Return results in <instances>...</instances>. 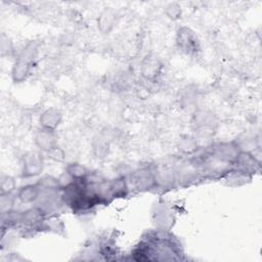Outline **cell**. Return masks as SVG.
<instances>
[{
  "mask_svg": "<svg viewBox=\"0 0 262 262\" xmlns=\"http://www.w3.org/2000/svg\"><path fill=\"white\" fill-rule=\"evenodd\" d=\"M38 48L37 41H30L18 53L11 70V78L14 83H21L28 78L37 58Z\"/></svg>",
  "mask_w": 262,
  "mask_h": 262,
  "instance_id": "1",
  "label": "cell"
},
{
  "mask_svg": "<svg viewBox=\"0 0 262 262\" xmlns=\"http://www.w3.org/2000/svg\"><path fill=\"white\" fill-rule=\"evenodd\" d=\"M176 45L181 52L187 55L198 54L201 50L198 36L191 29L187 27H180L177 30Z\"/></svg>",
  "mask_w": 262,
  "mask_h": 262,
  "instance_id": "2",
  "label": "cell"
},
{
  "mask_svg": "<svg viewBox=\"0 0 262 262\" xmlns=\"http://www.w3.org/2000/svg\"><path fill=\"white\" fill-rule=\"evenodd\" d=\"M21 177L31 178L39 175L44 167L42 154L39 151H28L23 156Z\"/></svg>",
  "mask_w": 262,
  "mask_h": 262,
  "instance_id": "3",
  "label": "cell"
},
{
  "mask_svg": "<svg viewBox=\"0 0 262 262\" xmlns=\"http://www.w3.org/2000/svg\"><path fill=\"white\" fill-rule=\"evenodd\" d=\"M238 154V147L233 142H219L213 144L209 150V156L217 161L231 164L234 163Z\"/></svg>",
  "mask_w": 262,
  "mask_h": 262,
  "instance_id": "4",
  "label": "cell"
},
{
  "mask_svg": "<svg viewBox=\"0 0 262 262\" xmlns=\"http://www.w3.org/2000/svg\"><path fill=\"white\" fill-rule=\"evenodd\" d=\"M129 183L138 190H148L157 185L156 174L149 169H140L130 175Z\"/></svg>",
  "mask_w": 262,
  "mask_h": 262,
  "instance_id": "5",
  "label": "cell"
},
{
  "mask_svg": "<svg viewBox=\"0 0 262 262\" xmlns=\"http://www.w3.org/2000/svg\"><path fill=\"white\" fill-rule=\"evenodd\" d=\"M152 218L155 224L163 230H168L174 222V215L172 212L164 206V204L158 205L152 212Z\"/></svg>",
  "mask_w": 262,
  "mask_h": 262,
  "instance_id": "6",
  "label": "cell"
},
{
  "mask_svg": "<svg viewBox=\"0 0 262 262\" xmlns=\"http://www.w3.org/2000/svg\"><path fill=\"white\" fill-rule=\"evenodd\" d=\"M35 143L42 151L49 152L56 146V137L54 131L41 128L35 135Z\"/></svg>",
  "mask_w": 262,
  "mask_h": 262,
  "instance_id": "7",
  "label": "cell"
},
{
  "mask_svg": "<svg viewBox=\"0 0 262 262\" xmlns=\"http://www.w3.org/2000/svg\"><path fill=\"white\" fill-rule=\"evenodd\" d=\"M40 192H41V187L37 181L36 183L21 186L17 190L16 199H18V201L21 204H33L37 202L40 195Z\"/></svg>",
  "mask_w": 262,
  "mask_h": 262,
  "instance_id": "8",
  "label": "cell"
},
{
  "mask_svg": "<svg viewBox=\"0 0 262 262\" xmlns=\"http://www.w3.org/2000/svg\"><path fill=\"white\" fill-rule=\"evenodd\" d=\"M162 71V63L156 56H146L141 64V75L146 80L157 78Z\"/></svg>",
  "mask_w": 262,
  "mask_h": 262,
  "instance_id": "9",
  "label": "cell"
},
{
  "mask_svg": "<svg viewBox=\"0 0 262 262\" xmlns=\"http://www.w3.org/2000/svg\"><path fill=\"white\" fill-rule=\"evenodd\" d=\"M61 119H62V116L58 110L48 108L40 116L39 122L42 128L54 131L55 128L60 124Z\"/></svg>",
  "mask_w": 262,
  "mask_h": 262,
  "instance_id": "10",
  "label": "cell"
},
{
  "mask_svg": "<svg viewBox=\"0 0 262 262\" xmlns=\"http://www.w3.org/2000/svg\"><path fill=\"white\" fill-rule=\"evenodd\" d=\"M116 18H117V14L114 10L112 9L103 10L98 17L99 30L103 33H107L108 31H111L116 24Z\"/></svg>",
  "mask_w": 262,
  "mask_h": 262,
  "instance_id": "11",
  "label": "cell"
},
{
  "mask_svg": "<svg viewBox=\"0 0 262 262\" xmlns=\"http://www.w3.org/2000/svg\"><path fill=\"white\" fill-rule=\"evenodd\" d=\"M68 176L71 178L72 181H82L86 180L89 176L90 173L89 171L82 166L81 164L78 163H72L67 167V172Z\"/></svg>",
  "mask_w": 262,
  "mask_h": 262,
  "instance_id": "12",
  "label": "cell"
},
{
  "mask_svg": "<svg viewBox=\"0 0 262 262\" xmlns=\"http://www.w3.org/2000/svg\"><path fill=\"white\" fill-rule=\"evenodd\" d=\"M14 202H15V195L13 193H1V199H0L1 214L11 211L13 208Z\"/></svg>",
  "mask_w": 262,
  "mask_h": 262,
  "instance_id": "13",
  "label": "cell"
},
{
  "mask_svg": "<svg viewBox=\"0 0 262 262\" xmlns=\"http://www.w3.org/2000/svg\"><path fill=\"white\" fill-rule=\"evenodd\" d=\"M1 193H12L15 189V181L9 175H2L0 180Z\"/></svg>",
  "mask_w": 262,
  "mask_h": 262,
  "instance_id": "14",
  "label": "cell"
},
{
  "mask_svg": "<svg viewBox=\"0 0 262 262\" xmlns=\"http://www.w3.org/2000/svg\"><path fill=\"white\" fill-rule=\"evenodd\" d=\"M166 14L172 18V19H177L180 17L181 14V9L180 6L177 5L176 3H170L167 8H166Z\"/></svg>",
  "mask_w": 262,
  "mask_h": 262,
  "instance_id": "15",
  "label": "cell"
}]
</instances>
